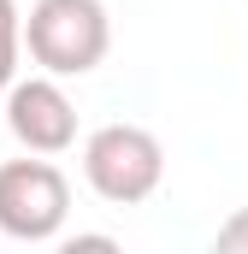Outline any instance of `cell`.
I'll return each instance as SVG.
<instances>
[{
    "label": "cell",
    "instance_id": "obj_3",
    "mask_svg": "<svg viewBox=\"0 0 248 254\" xmlns=\"http://www.w3.org/2000/svg\"><path fill=\"white\" fill-rule=\"evenodd\" d=\"M71 219V184L54 160H0V231L18 243H54Z\"/></svg>",
    "mask_w": 248,
    "mask_h": 254
},
{
    "label": "cell",
    "instance_id": "obj_7",
    "mask_svg": "<svg viewBox=\"0 0 248 254\" xmlns=\"http://www.w3.org/2000/svg\"><path fill=\"white\" fill-rule=\"evenodd\" d=\"M54 254H124L119 237H107V231H77V237H65Z\"/></svg>",
    "mask_w": 248,
    "mask_h": 254
},
{
    "label": "cell",
    "instance_id": "obj_6",
    "mask_svg": "<svg viewBox=\"0 0 248 254\" xmlns=\"http://www.w3.org/2000/svg\"><path fill=\"white\" fill-rule=\"evenodd\" d=\"M207 254H248V207H237V213L219 225V237H213Z\"/></svg>",
    "mask_w": 248,
    "mask_h": 254
},
{
    "label": "cell",
    "instance_id": "obj_2",
    "mask_svg": "<svg viewBox=\"0 0 248 254\" xmlns=\"http://www.w3.org/2000/svg\"><path fill=\"white\" fill-rule=\"evenodd\" d=\"M83 178L89 190L113 207H136L160 190L166 178V148L160 136L142 125H101L89 142H83Z\"/></svg>",
    "mask_w": 248,
    "mask_h": 254
},
{
    "label": "cell",
    "instance_id": "obj_5",
    "mask_svg": "<svg viewBox=\"0 0 248 254\" xmlns=\"http://www.w3.org/2000/svg\"><path fill=\"white\" fill-rule=\"evenodd\" d=\"M24 18H18V6L12 0H0V95L18 83V54H24Z\"/></svg>",
    "mask_w": 248,
    "mask_h": 254
},
{
    "label": "cell",
    "instance_id": "obj_1",
    "mask_svg": "<svg viewBox=\"0 0 248 254\" xmlns=\"http://www.w3.org/2000/svg\"><path fill=\"white\" fill-rule=\"evenodd\" d=\"M24 48L42 77H89L113 48V18L101 0H36L24 18Z\"/></svg>",
    "mask_w": 248,
    "mask_h": 254
},
{
    "label": "cell",
    "instance_id": "obj_4",
    "mask_svg": "<svg viewBox=\"0 0 248 254\" xmlns=\"http://www.w3.org/2000/svg\"><path fill=\"white\" fill-rule=\"evenodd\" d=\"M6 130L24 154L48 160V154H65L77 142V107L54 77H18L6 89Z\"/></svg>",
    "mask_w": 248,
    "mask_h": 254
}]
</instances>
